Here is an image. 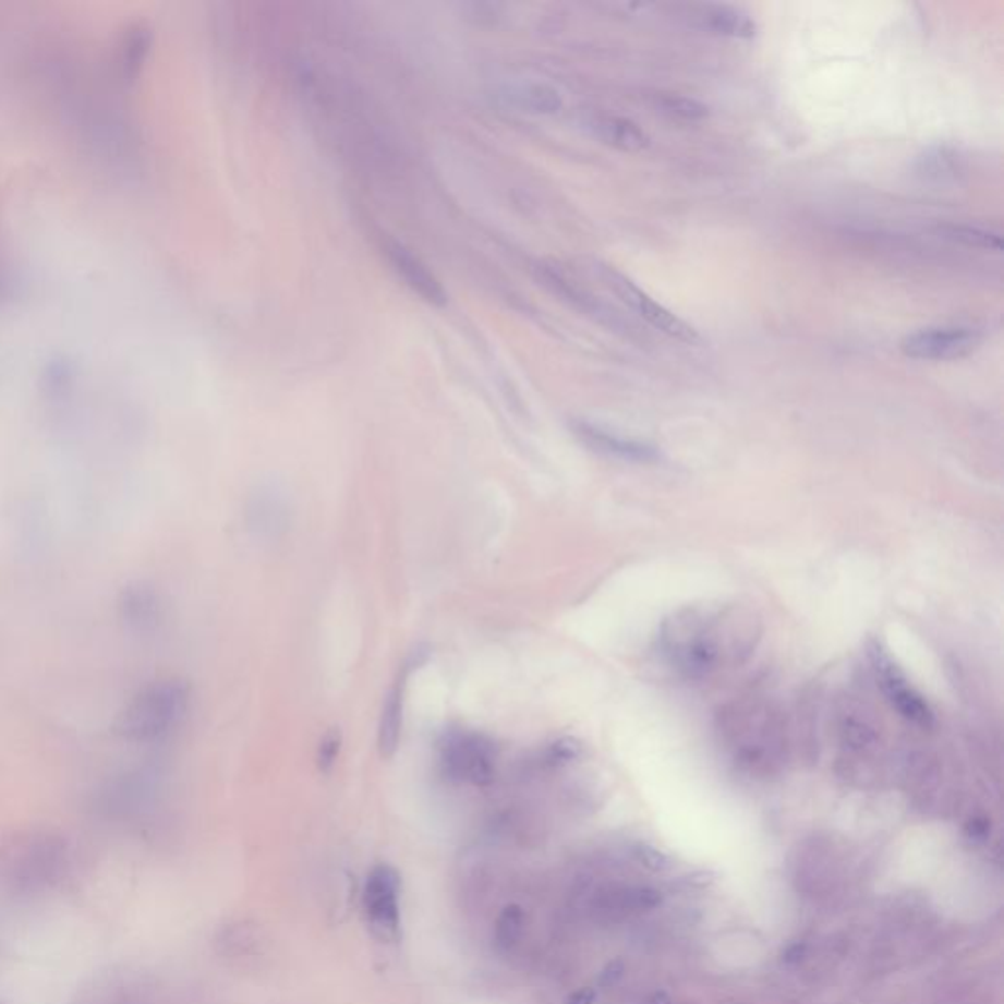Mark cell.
Wrapping results in <instances>:
<instances>
[{
	"instance_id": "obj_1",
	"label": "cell",
	"mask_w": 1004,
	"mask_h": 1004,
	"mask_svg": "<svg viewBox=\"0 0 1004 1004\" xmlns=\"http://www.w3.org/2000/svg\"><path fill=\"white\" fill-rule=\"evenodd\" d=\"M760 640V622L734 603L679 608L657 634V652L673 672L689 679L711 677L750 657Z\"/></svg>"
},
{
	"instance_id": "obj_2",
	"label": "cell",
	"mask_w": 1004,
	"mask_h": 1004,
	"mask_svg": "<svg viewBox=\"0 0 1004 1004\" xmlns=\"http://www.w3.org/2000/svg\"><path fill=\"white\" fill-rule=\"evenodd\" d=\"M191 704V689L179 679L146 685L124 704L112 724L114 734L134 743H154L169 738L183 724Z\"/></svg>"
},
{
	"instance_id": "obj_3",
	"label": "cell",
	"mask_w": 1004,
	"mask_h": 1004,
	"mask_svg": "<svg viewBox=\"0 0 1004 1004\" xmlns=\"http://www.w3.org/2000/svg\"><path fill=\"white\" fill-rule=\"evenodd\" d=\"M783 724L770 702L748 699L721 712V736L726 750L748 767H760L783 751Z\"/></svg>"
},
{
	"instance_id": "obj_4",
	"label": "cell",
	"mask_w": 1004,
	"mask_h": 1004,
	"mask_svg": "<svg viewBox=\"0 0 1004 1004\" xmlns=\"http://www.w3.org/2000/svg\"><path fill=\"white\" fill-rule=\"evenodd\" d=\"M4 863L12 893L22 897L41 895L65 875L68 842L51 832L29 834L9 849Z\"/></svg>"
},
{
	"instance_id": "obj_5",
	"label": "cell",
	"mask_w": 1004,
	"mask_h": 1004,
	"mask_svg": "<svg viewBox=\"0 0 1004 1004\" xmlns=\"http://www.w3.org/2000/svg\"><path fill=\"white\" fill-rule=\"evenodd\" d=\"M439 770L459 785L487 787L495 779L497 750L485 734L449 730L438 741Z\"/></svg>"
},
{
	"instance_id": "obj_6",
	"label": "cell",
	"mask_w": 1004,
	"mask_h": 1004,
	"mask_svg": "<svg viewBox=\"0 0 1004 1004\" xmlns=\"http://www.w3.org/2000/svg\"><path fill=\"white\" fill-rule=\"evenodd\" d=\"M596 275L603 283L613 291V293L622 301V303L632 309L634 313L640 314L645 323L652 324L655 330L667 334L673 340L685 341V343H699L701 336L699 332L681 320L677 314H673L664 304L654 301L650 294L644 293L634 281H630L626 275L616 271L610 265L596 264Z\"/></svg>"
},
{
	"instance_id": "obj_7",
	"label": "cell",
	"mask_w": 1004,
	"mask_h": 1004,
	"mask_svg": "<svg viewBox=\"0 0 1004 1004\" xmlns=\"http://www.w3.org/2000/svg\"><path fill=\"white\" fill-rule=\"evenodd\" d=\"M399 871L387 863L371 869L363 887V912L371 930L389 942H399L402 912H400Z\"/></svg>"
},
{
	"instance_id": "obj_8",
	"label": "cell",
	"mask_w": 1004,
	"mask_h": 1004,
	"mask_svg": "<svg viewBox=\"0 0 1004 1004\" xmlns=\"http://www.w3.org/2000/svg\"><path fill=\"white\" fill-rule=\"evenodd\" d=\"M532 274L536 277L537 283L547 289L549 293L556 294L559 301L577 309L579 313L589 314L598 323L606 324L610 328H618L625 324L608 304L603 303L598 297L591 293L585 285H581V281L567 269L566 265L554 262V259H537L532 264Z\"/></svg>"
},
{
	"instance_id": "obj_9",
	"label": "cell",
	"mask_w": 1004,
	"mask_h": 1004,
	"mask_svg": "<svg viewBox=\"0 0 1004 1004\" xmlns=\"http://www.w3.org/2000/svg\"><path fill=\"white\" fill-rule=\"evenodd\" d=\"M869 657L879 687L893 704V709H897L898 714L905 716L908 722H915L918 726H930L934 721V712L927 699L910 685L905 672L893 662V657L878 642L869 648Z\"/></svg>"
},
{
	"instance_id": "obj_10",
	"label": "cell",
	"mask_w": 1004,
	"mask_h": 1004,
	"mask_svg": "<svg viewBox=\"0 0 1004 1004\" xmlns=\"http://www.w3.org/2000/svg\"><path fill=\"white\" fill-rule=\"evenodd\" d=\"M981 346V334L964 326H940L908 334L900 350L910 360L956 361L971 355Z\"/></svg>"
},
{
	"instance_id": "obj_11",
	"label": "cell",
	"mask_w": 1004,
	"mask_h": 1004,
	"mask_svg": "<svg viewBox=\"0 0 1004 1004\" xmlns=\"http://www.w3.org/2000/svg\"><path fill=\"white\" fill-rule=\"evenodd\" d=\"M380 252L385 255L387 264L390 265L392 274L397 275L402 285L424 303L438 306V309L448 304V291L439 281L438 275L434 274L428 265L424 264V259L410 250L409 245L402 244L395 238H385L380 244Z\"/></svg>"
},
{
	"instance_id": "obj_12",
	"label": "cell",
	"mask_w": 1004,
	"mask_h": 1004,
	"mask_svg": "<svg viewBox=\"0 0 1004 1004\" xmlns=\"http://www.w3.org/2000/svg\"><path fill=\"white\" fill-rule=\"evenodd\" d=\"M571 430L583 446L606 458L622 459V461H632V463H654L660 459V451L652 444L626 438L613 430L598 426L595 422L573 420Z\"/></svg>"
},
{
	"instance_id": "obj_13",
	"label": "cell",
	"mask_w": 1004,
	"mask_h": 1004,
	"mask_svg": "<svg viewBox=\"0 0 1004 1004\" xmlns=\"http://www.w3.org/2000/svg\"><path fill=\"white\" fill-rule=\"evenodd\" d=\"M495 98L503 107L532 114L549 117L557 114L564 107V97L557 88L540 81H510L498 85Z\"/></svg>"
},
{
	"instance_id": "obj_14",
	"label": "cell",
	"mask_w": 1004,
	"mask_h": 1004,
	"mask_svg": "<svg viewBox=\"0 0 1004 1004\" xmlns=\"http://www.w3.org/2000/svg\"><path fill=\"white\" fill-rule=\"evenodd\" d=\"M692 19L702 29L724 38L750 39L758 32L755 20L746 10L730 4H704L694 10Z\"/></svg>"
},
{
	"instance_id": "obj_15",
	"label": "cell",
	"mask_w": 1004,
	"mask_h": 1004,
	"mask_svg": "<svg viewBox=\"0 0 1004 1004\" xmlns=\"http://www.w3.org/2000/svg\"><path fill=\"white\" fill-rule=\"evenodd\" d=\"M120 618L137 632L152 630L161 618V603L152 586L134 583L122 589L118 598Z\"/></svg>"
},
{
	"instance_id": "obj_16",
	"label": "cell",
	"mask_w": 1004,
	"mask_h": 1004,
	"mask_svg": "<svg viewBox=\"0 0 1004 1004\" xmlns=\"http://www.w3.org/2000/svg\"><path fill=\"white\" fill-rule=\"evenodd\" d=\"M409 681V669L402 667L397 679L392 682L380 709L379 734L377 746L383 758H390L399 748L400 731H402V712H404V692Z\"/></svg>"
},
{
	"instance_id": "obj_17",
	"label": "cell",
	"mask_w": 1004,
	"mask_h": 1004,
	"mask_svg": "<svg viewBox=\"0 0 1004 1004\" xmlns=\"http://www.w3.org/2000/svg\"><path fill=\"white\" fill-rule=\"evenodd\" d=\"M589 130L596 140L620 152L636 154L650 146V136L634 120L622 117H596L589 122Z\"/></svg>"
},
{
	"instance_id": "obj_18",
	"label": "cell",
	"mask_w": 1004,
	"mask_h": 1004,
	"mask_svg": "<svg viewBox=\"0 0 1004 1004\" xmlns=\"http://www.w3.org/2000/svg\"><path fill=\"white\" fill-rule=\"evenodd\" d=\"M250 522L259 536H277L287 527V505L274 488H259L250 507Z\"/></svg>"
},
{
	"instance_id": "obj_19",
	"label": "cell",
	"mask_w": 1004,
	"mask_h": 1004,
	"mask_svg": "<svg viewBox=\"0 0 1004 1004\" xmlns=\"http://www.w3.org/2000/svg\"><path fill=\"white\" fill-rule=\"evenodd\" d=\"M964 166L956 152L949 147H930L917 159V173L932 183H952L961 176Z\"/></svg>"
},
{
	"instance_id": "obj_20",
	"label": "cell",
	"mask_w": 1004,
	"mask_h": 1004,
	"mask_svg": "<svg viewBox=\"0 0 1004 1004\" xmlns=\"http://www.w3.org/2000/svg\"><path fill=\"white\" fill-rule=\"evenodd\" d=\"M938 232L957 242V244L967 245V247H977V250H987V252H1001L1003 250V238L999 232L987 230L981 226L971 225H942Z\"/></svg>"
},
{
	"instance_id": "obj_21",
	"label": "cell",
	"mask_w": 1004,
	"mask_h": 1004,
	"mask_svg": "<svg viewBox=\"0 0 1004 1004\" xmlns=\"http://www.w3.org/2000/svg\"><path fill=\"white\" fill-rule=\"evenodd\" d=\"M524 924H527L524 910L518 905H507L500 910V915L495 920V928H493V940H495L498 952L510 954L518 946L522 932H524Z\"/></svg>"
},
{
	"instance_id": "obj_22",
	"label": "cell",
	"mask_w": 1004,
	"mask_h": 1004,
	"mask_svg": "<svg viewBox=\"0 0 1004 1004\" xmlns=\"http://www.w3.org/2000/svg\"><path fill=\"white\" fill-rule=\"evenodd\" d=\"M655 105L667 117L679 118L685 122H699L711 114V108L702 105L701 100L682 95H660Z\"/></svg>"
},
{
	"instance_id": "obj_23",
	"label": "cell",
	"mask_w": 1004,
	"mask_h": 1004,
	"mask_svg": "<svg viewBox=\"0 0 1004 1004\" xmlns=\"http://www.w3.org/2000/svg\"><path fill=\"white\" fill-rule=\"evenodd\" d=\"M149 46H152V34L146 29H136L130 36L126 51H124V61H126L124 65H126L128 71H137L140 69L142 61L146 59Z\"/></svg>"
},
{
	"instance_id": "obj_24",
	"label": "cell",
	"mask_w": 1004,
	"mask_h": 1004,
	"mask_svg": "<svg viewBox=\"0 0 1004 1004\" xmlns=\"http://www.w3.org/2000/svg\"><path fill=\"white\" fill-rule=\"evenodd\" d=\"M341 750V734L338 730H330L323 740H320V746H318V753H316V761H318V767L320 771H330L334 767V763L338 760Z\"/></svg>"
},
{
	"instance_id": "obj_25",
	"label": "cell",
	"mask_w": 1004,
	"mask_h": 1004,
	"mask_svg": "<svg viewBox=\"0 0 1004 1004\" xmlns=\"http://www.w3.org/2000/svg\"><path fill=\"white\" fill-rule=\"evenodd\" d=\"M593 999H595L593 991L581 989V991H577L576 995L569 996L567 1004H593Z\"/></svg>"
},
{
	"instance_id": "obj_26",
	"label": "cell",
	"mask_w": 1004,
	"mask_h": 1004,
	"mask_svg": "<svg viewBox=\"0 0 1004 1004\" xmlns=\"http://www.w3.org/2000/svg\"><path fill=\"white\" fill-rule=\"evenodd\" d=\"M114 1004H132V1003H128V1001H118V1003H114Z\"/></svg>"
}]
</instances>
